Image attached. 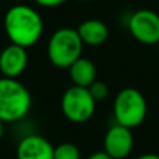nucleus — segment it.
<instances>
[{"label": "nucleus", "mask_w": 159, "mask_h": 159, "mask_svg": "<svg viewBox=\"0 0 159 159\" xmlns=\"http://www.w3.org/2000/svg\"><path fill=\"white\" fill-rule=\"evenodd\" d=\"M82 43L77 30L60 28L50 35L48 42V57L53 66L59 69H69L75 60L81 57Z\"/></svg>", "instance_id": "20e7f679"}, {"label": "nucleus", "mask_w": 159, "mask_h": 159, "mask_svg": "<svg viewBox=\"0 0 159 159\" xmlns=\"http://www.w3.org/2000/svg\"><path fill=\"white\" fill-rule=\"evenodd\" d=\"M88 159H113V158H110L105 151H98V152H95V154L91 155Z\"/></svg>", "instance_id": "2eb2a0df"}, {"label": "nucleus", "mask_w": 159, "mask_h": 159, "mask_svg": "<svg viewBox=\"0 0 159 159\" xmlns=\"http://www.w3.org/2000/svg\"><path fill=\"white\" fill-rule=\"evenodd\" d=\"M81 152L73 143H61L55 147V159H80Z\"/></svg>", "instance_id": "f8f14e48"}, {"label": "nucleus", "mask_w": 159, "mask_h": 159, "mask_svg": "<svg viewBox=\"0 0 159 159\" xmlns=\"http://www.w3.org/2000/svg\"><path fill=\"white\" fill-rule=\"evenodd\" d=\"M77 32L81 38L82 43L89 46H99L105 43L109 38V28L101 20H85L78 25Z\"/></svg>", "instance_id": "9d476101"}, {"label": "nucleus", "mask_w": 159, "mask_h": 159, "mask_svg": "<svg viewBox=\"0 0 159 159\" xmlns=\"http://www.w3.org/2000/svg\"><path fill=\"white\" fill-rule=\"evenodd\" d=\"M69 74L73 85L82 88H89L96 81V67L89 59L80 57L69 67Z\"/></svg>", "instance_id": "9b49d317"}, {"label": "nucleus", "mask_w": 159, "mask_h": 159, "mask_svg": "<svg viewBox=\"0 0 159 159\" xmlns=\"http://www.w3.org/2000/svg\"><path fill=\"white\" fill-rule=\"evenodd\" d=\"M135 159H159V155L158 154H144Z\"/></svg>", "instance_id": "dca6fc26"}, {"label": "nucleus", "mask_w": 159, "mask_h": 159, "mask_svg": "<svg viewBox=\"0 0 159 159\" xmlns=\"http://www.w3.org/2000/svg\"><path fill=\"white\" fill-rule=\"evenodd\" d=\"M28 66L27 49L10 43L0 52V73L3 77L17 78L25 71Z\"/></svg>", "instance_id": "6e6552de"}, {"label": "nucleus", "mask_w": 159, "mask_h": 159, "mask_svg": "<svg viewBox=\"0 0 159 159\" xmlns=\"http://www.w3.org/2000/svg\"><path fill=\"white\" fill-rule=\"evenodd\" d=\"M60 107L67 120L73 123H85L95 113L96 101L88 88L73 85L63 93Z\"/></svg>", "instance_id": "39448f33"}, {"label": "nucleus", "mask_w": 159, "mask_h": 159, "mask_svg": "<svg viewBox=\"0 0 159 159\" xmlns=\"http://www.w3.org/2000/svg\"><path fill=\"white\" fill-rule=\"evenodd\" d=\"M88 89H89L91 95H92V98L95 99L96 102L103 101V99H106L107 95H109V87H107L106 82L101 81V80H96L95 82H92Z\"/></svg>", "instance_id": "ddd939ff"}, {"label": "nucleus", "mask_w": 159, "mask_h": 159, "mask_svg": "<svg viewBox=\"0 0 159 159\" xmlns=\"http://www.w3.org/2000/svg\"><path fill=\"white\" fill-rule=\"evenodd\" d=\"M36 4L42 6L46 8H53V7H59V6L64 4L67 0H34Z\"/></svg>", "instance_id": "4468645a"}, {"label": "nucleus", "mask_w": 159, "mask_h": 159, "mask_svg": "<svg viewBox=\"0 0 159 159\" xmlns=\"http://www.w3.org/2000/svg\"><path fill=\"white\" fill-rule=\"evenodd\" d=\"M17 159H55V147L39 134L25 135L17 145Z\"/></svg>", "instance_id": "1a4fd4ad"}, {"label": "nucleus", "mask_w": 159, "mask_h": 159, "mask_svg": "<svg viewBox=\"0 0 159 159\" xmlns=\"http://www.w3.org/2000/svg\"><path fill=\"white\" fill-rule=\"evenodd\" d=\"M2 135H3V123L0 121V138H2Z\"/></svg>", "instance_id": "f3484780"}, {"label": "nucleus", "mask_w": 159, "mask_h": 159, "mask_svg": "<svg viewBox=\"0 0 159 159\" xmlns=\"http://www.w3.org/2000/svg\"><path fill=\"white\" fill-rule=\"evenodd\" d=\"M158 48H159V43H158Z\"/></svg>", "instance_id": "a211bd4d"}, {"label": "nucleus", "mask_w": 159, "mask_h": 159, "mask_svg": "<svg viewBox=\"0 0 159 159\" xmlns=\"http://www.w3.org/2000/svg\"><path fill=\"white\" fill-rule=\"evenodd\" d=\"M3 27L10 43L28 49L41 39L43 34V18L31 6L16 4L6 11Z\"/></svg>", "instance_id": "f257e3e1"}, {"label": "nucleus", "mask_w": 159, "mask_h": 159, "mask_svg": "<svg viewBox=\"0 0 159 159\" xmlns=\"http://www.w3.org/2000/svg\"><path fill=\"white\" fill-rule=\"evenodd\" d=\"M147 112L148 105L141 91L131 87L119 91L113 102V116L117 124L133 130L144 123Z\"/></svg>", "instance_id": "7ed1b4c3"}, {"label": "nucleus", "mask_w": 159, "mask_h": 159, "mask_svg": "<svg viewBox=\"0 0 159 159\" xmlns=\"http://www.w3.org/2000/svg\"><path fill=\"white\" fill-rule=\"evenodd\" d=\"M32 98L21 81L17 78H0V121L16 123L30 113Z\"/></svg>", "instance_id": "f03ea898"}, {"label": "nucleus", "mask_w": 159, "mask_h": 159, "mask_svg": "<svg viewBox=\"0 0 159 159\" xmlns=\"http://www.w3.org/2000/svg\"><path fill=\"white\" fill-rule=\"evenodd\" d=\"M129 31L135 41L144 45L159 43V14L154 10L143 8L131 14L129 20Z\"/></svg>", "instance_id": "423d86ee"}, {"label": "nucleus", "mask_w": 159, "mask_h": 159, "mask_svg": "<svg viewBox=\"0 0 159 159\" xmlns=\"http://www.w3.org/2000/svg\"><path fill=\"white\" fill-rule=\"evenodd\" d=\"M134 147L131 129L116 123L106 131L103 138V151L113 159H126Z\"/></svg>", "instance_id": "0eeeda50"}]
</instances>
